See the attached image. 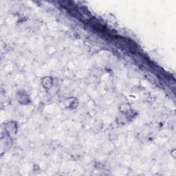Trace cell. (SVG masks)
<instances>
[{"label":"cell","instance_id":"2","mask_svg":"<svg viewBox=\"0 0 176 176\" xmlns=\"http://www.w3.org/2000/svg\"><path fill=\"white\" fill-rule=\"evenodd\" d=\"M17 99H18V101H19V102L21 104H27V103H28V96L24 92H21L18 93V94H17Z\"/></svg>","mask_w":176,"mask_h":176},{"label":"cell","instance_id":"3","mask_svg":"<svg viewBox=\"0 0 176 176\" xmlns=\"http://www.w3.org/2000/svg\"><path fill=\"white\" fill-rule=\"evenodd\" d=\"M52 79L50 77H46L45 79H43L42 84L43 86L46 88V89H49L52 87Z\"/></svg>","mask_w":176,"mask_h":176},{"label":"cell","instance_id":"1","mask_svg":"<svg viewBox=\"0 0 176 176\" xmlns=\"http://www.w3.org/2000/svg\"><path fill=\"white\" fill-rule=\"evenodd\" d=\"M5 128L7 130V133L10 136L15 135L17 134V123L15 122H8L6 124Z\"/></svg>","mask_w":176,"mask_h":176},{"label":"cell","instance_id":"4","mask_svg":"<svg viewBox=\"0 0 176 176\" xmlns=\"http://www.w3.org/2000/svg\"><path fill=\"white\" fill-rule=\"evenodd\" d=\"M77 101L76 100V99H70L68 100L67 103H66L67 105V106L69 107H70V108H73V107H75L76 105H77Z\"/></svg>","mask_w":176,"mask_h":176}]
</instances>
